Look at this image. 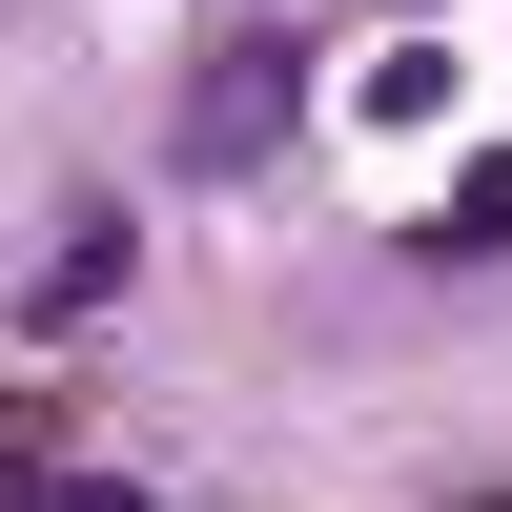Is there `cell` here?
<instances>
[{
  "instance_id": "cell-2",
  "label": "cell",
  "mask_w": 512,
  "mask_h": 512,
  "mask_svg": "<svg viewBox=\"0 0 512 512\" xmlns=\"http://www.w3.org/2000/svg\"><path fill=\"white\" fill-rule=\"evenodd\" d=\"M123 267H144V226H123V205H62V246H41L21 308H41V328H82V308H123Z\"/></svg>"
},
{
  "instance_id": "cell-1",
  "label": "cell",
  "mask_w": 512,
  "mask_h": 512,
  "mask_svg": "<svg viewBox=\"0 0 512 512\" xmlns=\"http://www.w3.org/2000/svg\"><path fill=\"white\" fill-rule=\"evenodd\" d=\"M287 144V41H205V82H185V164H267Z\"/></svg>"
},
{
  "instance_id": "cell-3",
  "label": "cell",
  "mask_w": 512,
  "mask_h": 512,
  "mask_svg": "<svg viewBox=\"0 0 512 512\" xmlns=\"http://www.w3.org/2000/svg\"><path fill=\"white\" fill-rule=\"evenodd\" d=\"M410 246H431V267H492V246H512V164H451V205H431Z\"/></svg>"
},
{
  "instance_id": "cell-4",
  "label": "cell",
  "mask_w": 512,
  "mask_h": 512,
  "mask_svg": "<svg viewBox=\"0 0 512 512\" xmlns=\"http://www.w3.org/2000/svg\"><path fill=\"white\" fill-rule=\"evenodd\" d=\"M0 512H144V492H123V472H41V451L0 431Z\"/></svg>"
}]
</instances>
